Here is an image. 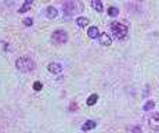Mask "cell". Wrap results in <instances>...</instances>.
Returning <instances> with one entry per match:
<instances>
[{
	"label": "cell",
	"instance_id": "1",
	"mask_svg": "<svg viewBox=\"0 0 159 133\" xmlns=\"http://www.w3.org/2000/svg\"><path fill=\"white\" fill-rule=\"evenodd\" d=\"M15 67L18 68L19 71L22 72H29V71H33L35 67H36V64H35L29 57H19L17 61H15Z\"/></svg>",
	"mask_w": 159,
	"mask_h": 133
},
{
	"label": "cell",
	"instance_id": "2",
	"mask_svg": "<svg viewBox=\"0 0 159 133\" xmlns=\"http://www.w3.org/2000/svg\"><path fill=\"white\" fill-rule=\"evenodd\" d=\"M51 40H53L54 44H65L68 42V33H66L64 29H57L53 32V35H51Z\"/></svg>",
	"mask_w": 159,
	"mask_h": 133
},
{
	"label": "cell",
	"instance_id": "3",
	"mask_svg": "<svg viewBox=\"0 0 159 133\" xmlns=\"http://www.w3.org/2000/svg\"><path fill=\"white\" fill-rule=\"evenodd\" d=\"M111 32L115 35V38L123 39L127 35V26L123 25V24H119V22H113L111 25Z\"/></svg>",
	"mask_w": 159,
	"mask_h": 133
},
{
	"label": "cell",
	"instance_id": "4",
	"mask_svg": "<svg viewBox=\"0 0 159 133\" xmlns=\"http://www.w3.org/2000/svg\"><path fill=\"white\" fill-rule=\"evenodd\" d=\"M62 11H64L65 18L72 17V15L75 14V2H73V0H66V2H64Z\"/></svg>",
	"mask_w": 159,
	"mask_h": 133
},
{
	"label": "cell",
	"instance_id": "5",
	"mask_svg": "<svg viewBox=\"0 0 159 133\" xmlns=\"http://www.w3.org/2000/svg\"><path fill=\"white\" fill-rule=\"evenodd\" d=\"M149 126L154 129V130H159V112H154L152 115L149 116Z\"/></svg>",
	"mask_w": 159,
	"mask_h": 133
},
{
	"label": "cell",
	"instance_id": "6",
	"mask_svg": "<svg viewBox=\"0 0 159 133\" xmlns=\"http://www.w3.org/2000/svg\"><path fill=\"white\" fill-rule=\"evenodd\" d=\"M47 69H49L51 74H61L62 72V65L58 62H50L49 67H47Z\"/></svg>",
	"mask_w": 159,
	"mask_h": 133
},
{
	"label": "cell",
	"instance_id": "7",
	"mask_svg": "<svg viewBox=\"0 0 159 133\" xmlns=\"http://www.w3.org/2000/svg\"><path fill=\"white\" fill-rule=\"evenodd\" d=\"M87 35H89L90 39H97V38H100L101 33H100V31H98L97 26H90L89 31H87Z\"/></svg>",
	"mask_w": 159,
	"mask_h": 133
},
{
	"label": "cell",
	"instance_id": "8",
	"mask_svg": "<svg viewBox=\"0 0 159 133\" xmlns=\"http://www.w3.org/2000/svg\"><path fill=\"white\" fill-rule=\"evenodd\" d=\"M98 39H100V43L102 44V46H111V43H112V39H111V36L107 35L105 32H104V33H101Z\"/></svg>",
	"mask_w": 159,
	"mask_h": 133
},
{
	"label": "cell",
	"instance_id": "9",
	"mask_svg": "<svg viewBox=\"0 0 159 133\" xmlns=\"http://www.w3.org/2000/svg\"><path fill=\"white\" fill-rule=\"evenodd\" d=\"M46 17L47 18H55L58 15V11H57V9L55 7H53V6H49V7H46Z\"/></svg>",
	"mask_w": 159,
	"mask_h": 133
},
{
	"label": "cell",
	"instance_id": "10",
	"mask_svg": "<svg viewBox=\"0 0 159 133\" xmlns=\"http://www.w3.org/2000/svg\"><path fill=\"white\" fill-rule=\"evenodd\" d=\"M91 7L95 11H98V13H102V10H104V6H102L101 0H91Z\"/></svg>",
	"mask_w": 159,
	"mask_h": 133
},
{
	"label": "cell",
	"instance_id": "11",
	"mask_svg": "<svg viewBox=\"0 0 159 133\" xmlns=\"http://www.w3.org/2000/svg\"><path fill=\"white\" fill-rule=\"evenodd\" d=\"M32 4H33V0H25L24 2V4H22V7H19V10H18V13H26L28 10L32 7Z\"/></svg>",
	"mask_w": 159,
	"mask_h": 133
},
{
	"label": "cell",
	"instance_id": "12",
	"mask_svg": "<svg viewBox=\"0 0 159 133\" xmlns=\"http://www.w3.org/2000/svg\"><path fill=\"white\" fill-rule=\"evenodd\" d=\"M95 123L94 121H87V122H85L83 123V126H82V130L83 132H87V130H91V129H94L95 128Z\"/></svg>",
	"mask_w": 159,
	"mask_h": 133
},
{
	"label": "cell",
	"instance_id": "13",
	"mask_svg": "<svg viewBox=\"0 0 159 133\" xmlns=\"http://www.w3.org/2000/svg\"><path fill=\"white\" fill-rule=\"evenodd\" d=\"M76 24H78V26L85 28V26L89 25V19L86 17H79V18H76Z\"/></svg>",
	"mask_w": 159,
	"mask_h": 133
},
{
	"label": "cell",
	"instance_id": "14",
	"mask_svg": "<svg viewBox=\"0 0 159 133\" xmlns=\"http://www.w3.org/2000/svg\"><path fill=\"white\" fill-rule=\"evenodd\" d=\"M98 100V96L97 94H91L89 99H87V106H94Z\"/></svg>",
	"mask_w": 159,
	"mask_h": 133
},
{
	"label": "cell",
	"instance_id": "15",
	"mask_svg": "<svg viewBox=\"0 0 159 133\" xmlns=\"http://www.w3.org/2000/svg\"><path fill=\"white\" fill-rule=\"evenodd\" d=\"M119 14V10H118V7H109L108 9V15L109 17H116V15Z\"/></svg>",
	"mask_w": 159,
	"mask_h": 133
},
{
	"label": "cell",
	"instance_id": "16",
	"mask_svg": "<svg viewBox=\"0 0 159 133\" xmlns=\"http://www.w3.org/2000/svg\"><path fill=\"white\" fill-rule=\"evenodd\" d=\"M154 107H155V103L152 101V100H149V101H147L144 104V111H151Z\"/></svg>",
	"mask_w": 159,
	"mask_h": 133
},
{
	"label": "cell",
	"instance_id": "17",
	"mask_svg": "<svg viewBox=\"0 0 159 133\" xmlns=\"http://www.w3.org/2000/svg\"><path fill=\"white\" fill-rule=\"evenodd\" d=\"M42 87H43V85H42L40 82H35V83H33V90L39 92V90H42Z\"/></svg>",
	"mask_w": 159,
	"mask_h": 133
},
{
	"label": "cell",
	"instance_id": "18",
	"mask_svg": "<svg viewBox=\"0 0 159 133\" xmlns=\"http://www.w3.org/2000/svg\"><path fill=\"white\" fill-rule=\"evenodd\" d=\"M32 24H33V19H32V18H25V19H24V25H25V26H31Z\"/></svg>",
	"mask_w": 159,
	"mask_h": 133
},
{
	"label": "cell",
	"instance_id": "19",
	"mask_svg": "<svg viewBox=\"0 0 159 133\" xmlns=\"http://www.w3.org/2000/svg\"><path fill=\"white\" fill-rule=\"evenodd\" d=\"M132 132H133V133H142V130H141L140 126H132Z\"/></svg>",
	"mask_w": 159,
	"mask_h": 133
},
{
	"label": "cell",
	"instance_id": "20",
	"mask_svg": "<svg viewBox=\"0 0 159 133\" xmlns=\"http://www.w3.org/2000/svg\"><path fill=\"white\" fill-rule=\"evenodd\" d=\"M71 110H76V104H71Z\"/></svg>",
	"mask_w": 159,
	"mask_h": 133
},
{
	"label": "cell",
	"instance_id": "21",
	"mask_svg": "<svg viewBox=\"0 0 159 133\" xmlns=\"http://www.w3.org/2000/svg\"><path fill=\"white\" fill-rule=\"evenodd\" d=\"M138 2H144V0H138Z\"/></svg>",
	"mask_w": 159,
	"mask_h": 133
}]
</instances>
